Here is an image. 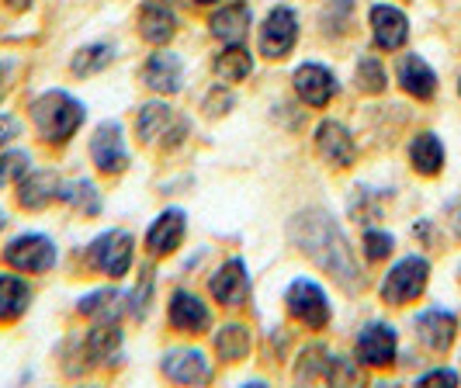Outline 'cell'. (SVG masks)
I'll return each mask as SVG.
<instances>
[{
	"mask_svg": "<svg viewBox=\"0 0 461 388\" xmlns=\"http://www.w3.org/2000/svg\"><path fill=\"white\" fill-rule=\"evenodd\" d=\"M292 239L299 243V250L316 260L326 275H333L344 288H357L361 284V271L350 257L344 232L326 212H302L299 219H292Z\"/></svg>",
	"mask_w": 461,
	"mask_h": 388,
	"instance_id": "obj_1",
	"label": "cell"
},
{
	"mask_svg": "<svg viewBox=\"0 0 461 388\" xmlns=\"http://www.w3.org/2000/svg\"><path fill=\"white\" fill-rule=\"evenodd\" d=\"M32 122L42 132V139L67 142L80 129V122H84V104L63 91H49L32 104Z\"/></svg>",
	"mask_w": 461,
	"mask_h": 388,
	"instance_id": "obj_2",
	"label": "cell"
},
{
	"mask_svg": "<svg viewBox=\"0 0 461 388\" xmlns=\"http://www.w3.org/2000/svg\"><path fill=\"white\" fill-rule=\"evenodd\" d=\"M427 275H430V264L423 260V257H406V260H399L389 277L382 281V298L389 302V305H406V302H413L423 288H427Z\"/></svg>",
	"mask_w": 461,
	"mask_h": 388,
	"instance_id": "obj_3",
	"label": "cell"
},
{
	"mask_svg": "<svg viewBox=\"0 0 461 388\" xmlns=\"http://www.w3.org/2000/svg\"><path fill=\"white\" fill-rule=\"evenodd\" d=\"M4 260H7L14 271H24V275H46L49 267L56 264V247H52L49 236L28 232V236L11 239V247L4 250Z\"/></svg>",
	"mask_w": 461,
	"mask_h": 388,
	"instance_id": "obj_4",
	"label": "cell"
},
{
	"mask_svg": "<svg viewBox=\"0 0 461 388\" xmlns=\"http://www.w3.org/2000/svg\"><path fill=\"white\" fill-rule=\"evenodd\" d=\"M285 302H288V312L299 322H305L309 329H323L330 322V302H326L323 288L316 281H302V277L292 281Z\"/></svg>",
	"mask_w": 461,
	"mask_h": 388,
	"instance_id": "obj_5",
	"label": "cell"
},
{
	"mask_svg": "<svg viewBox=\"0 0 461 388\" xmlns=\"http://www.w3.org/2000/svg\"><path fill=\"white\" fill-rule=\"evenodd\" d=\"M91 264L108 277L129 275L132 267V236L129 232H104L91 247Z\"/></svg>",
	"mask_w": 461,
	"mask_h": 388,
	"instance_id": "obj_6",
	"label": "cell"
},
{
	"mask_svg": "<svg viewBox=\"0 0 461 388\" xmlns=\"http://www.w3.org/2000/svg\"><path fill=\"white\" fill-rule=\"evenodd\" d=\"M295 39H299V18H295L292 7H275V11L264 18V24H260V49H264V56H271V59L288 56L292 46H295Z\"/></svg>",
	"mask_w": 461,
	"mask_h": 388,
	"instance_id": "obj_7",
	"label": "cell"
},
{
	"mask_svg": "<svg viewBox=\"0 0 461 388\" xmlns=\"http://www.w3.org/2000/svg\"><path fill=\"white\" fill-rule=\"evenodd\" d=\"M91 160L97 163V170L104 174H122L129 167V153H125V142H122V129L115 122H104L97 125V132L91 136Z\"/></svg>",
	"mask_w": 461,
	"mask_h": 388,
	"instance_id": "obj_8",
	"label": "cell"
},
{
	"mask_svg": "<svg viewBox=\"0 0 461 388\" xmlns=\"http://www.w3.org/2000/svg\"><path fill=\"white\" fill-rule=\"evenodd\" d=\"M371 32H375V46L393 52V49H402L406 39H410V22L399 7H389V4H375L371 7Z\"/></svg>",
	"mask_w": 461,
	"mask_h": 388,
	"instance_id": "obj_9",
	"label": "cell"
},
{
	"mask_svg": "<svg viewBox=\"0 0 461 388\" xmlns=\"http://www.w3.org/2000/svg\"><path fill=\"white\" fill-rule=\"evenodd\" d=\"M357 354L368 367H389L395 361V329L389 322H368L357 337Z\"/></svg>",
	"mask_w": 461,
	"mask_h": 388,
	"instance_id": "obj_10",
	"label": "cell"
},
{
	"mask_svg": "<svg viewBox=\"0 0 461 388\" xmlns=\"http://www.w3.org/2000/svg\"><path fill=\"white\" fill-rule=\"evenodd\" d=\"M163 374L170 382H181V385H202L208 382L212 367H208V357L202 350H191V347H177L163 357Z\"/></svg>",
	"mask_w": 461,
	"mask_h": 388,
	"instance_id": "obj_11",
	"label": "cell"
},
{
	"mask_svg": "<svg viewBox=\"0 0 461 388\" xmlns=\"http://www.w3.org/2000/svg\"><path fill=\"white\" fill-rule=\"evenodd\" d=\"M295 91L305 104H312V108H323L326 101L337 94V80H333V73L320 63H305V67L295 69Z\"/></svg>",
	"mask_w": 461,
	"mask_h": 388,
	"instance_id": "obj_12",
	"label": "cell"
},
{
	"mask_svg": "<svg viewBox=\"0 0 461 388\" xmlns=\"http://www.w3.org/2000/svg\"><path fill=\"white\" fill-rule=\"evenodd\" d=\"M181 239H185V212L181 208H167L160 219L149 226V232H146V247L157 257L174 253L181 247Z\"/></svg>",
	"mask_w": 461,
	"mask_h": 388,
	"instance_id": "obj_13",
	"label": "cell"
},
{
	"mask_svg": "<svg viewBox=\"0 0 461 388\" xmlns=\"http://www.w3.org/2000/svg\"><path fill=\"white\" fill-rule=\"evenodd\" d=\"M208 288H212V295L219 298L222 305H240L247 292H250V277H247V264L243 260H230V264H222L215 277L208 281Z\"/></svg>",
	"mask_w": 461,
	"mask_h": 388,
	"instance_id": "obj_14",
	"label": "cell"
},
{
	"mask_svg": "<svg viewBox=\"0 0 461 388\" xmlns=\"http://www.w3.org/2000/svg\"><path fill=\"white\" fill-rule=\"evenodd\" d=\"M142 80L157 94L181 91V56L177 52H153L149 63L142 67Z\"/></svg>",
	"mask_w": 461,
	"mask_h": 388,
	"instance_id": "obj_15",
	"label": "cell"
},
{
	"mask_svg": "<svg viewBox=\"0 0 461 388\" xmlns=\"http://www.w3.org/2000/svg\"><path fill=\"white\" fill-rule=\"evenodd\" d=\"M247 32H250V7L243 0L226 4V7H219L212 14V35L222 39V42H230V46H240L247 39Z\"/></svg>",
	"mask_w": 461,
	"mask_h": 388,
	"instance_id": "obj_16",
	"label": "cell"
},
{
	"mask_svg": "<svg viewBox=\"0 0 461 388\" xmlns=\"http://www.w3.org/2000/svg\"><path fill=\"white\" fill-rule=\"evenodd\" d=\"M316 146H320V157L333 167H350L354 163V139L337 122H323L316 129Z\"/></svg>",
	"mask_w": 461,
	"mask_h": 388,
	"instance_id": "obj_17",
	"label": "cell"
},
{
	"mask_svg": "<svg viewBox=\"0 0 461 388\" xmlns=\"http://www.w3.org/2000/svg\"><path fill=\"white\" fill-rule=\"evenodd\" d=\"M455 329H458V320L451 312H444V309H427L416 320V337L430 350H447L451 340H455Z\"/></svg>",
	"mask_w": 461,
	"mask_h": 388,
	"instance_id": "obj_18",
	"label": "cell"
},
{
	"mask_svg": "<svg viewBox=\"0 0 461 388\" xmlns=\"http://www.w3.org/2000/svg\"><path fill=\"white\" fill-rule=\"evenodd\" d=\"M170 326L181 333H202L208 326V309L205 302L191 292H174L170 298Z\"/></svg>",
	"mask_w": 461,
	"mask_h": 388,
	"instance_id": "obj_19",
	"label": "cell"
},
{
	"mask_svg": "<svg viewBox=\"0 0 461 388\" xmlns=\"http://www.w3.org/2000/svg\"><path fill=\"white\" fill-rule=\"evenodd\" d=\"M59 177L52 170H39V174H24V181L18 184V202L24 208H42L52 198H59Z\"/></svg>",
	"mask_w": 461,
	"mask_h": 388,
	"instance_id": "obj_20",
	"label": "cell"
},
{
	"mask_svg": "<svg viewBox=\"0 0 461 388\" xmlns=\"http://www.w3.org/2000/svg\"><path fill=\"white\" fill-rule=\"evenodd\" d=\"M399 80H402L406 94H413V97H420V101L434 97V91H438V77H434V69L427 67L420 56H406V59L399 63Z\"/></svg>",
	"mask_w": 461,
	"mask_h": 388,
	"instance_id": "obj_21",
	"label": "cell"
},
{
	"mask_svg": "<svg viewBox=\"0 0 461 388\" xmlns=\"http://www.w3.org/2000/svg\"><path fill=\"white\" fill-rule=\"evenodd\" d=\"M139 32H142V39H146V42L163 46V42L177 32V22H174L170 7H163V4H146V7H142V14H139Z\"/></svg>",
	"mask_w": 461,
	"mask_h": 388,
	"instance_id": "obj_22",
	"label": "cell"
},
{
	"mask_svg": "<svg viewBox=\"0 0 461 388\" xmlns=\"http://www.w3.org/2000/svg\"><path fill=\"white\" fill-rule=\"evenodd\" d=\"M410 163H413L423 177L440 174V167H444V146H440V139L434 132L416 136L413 146H410Z\"/></svg>",
	"mask_w": 461,
	"mask_h": 388,
	"instance_id": "obj_23",
	"label": "cell"
},
{
	"mask_svg": "<svg viewBox=\"0 0 461 388\" xmlns=\"http://www.w3.org/2000/svg\"><path fill=\"white\" fill-rule=\"evenodd\" d=\"M28 284L14 275H0V320H18L28 309Z\"/></svg>",
	"mask_w": 461,
	"mask_h": 388,
	"instance_id": "obj_24",
	"label": "cell"
},
{
	"mask_svg": "<svg viewBox=\"0 0 461 388\" xmlns=\"http://www.w3.org/2000/svg\"><path fill=\"white\" fill-rule=\"evenodd\" d=\"M215 350H219L222 361H240V357H247V350H250V333H247V326H240V322L222 326V329L215 333Z\"/></svg>",
	"mask_w": 461,
	"mask_h": 388,
	"instance_id": "obj_25",
	"label": "cell"
},
{
	"mask_svg": "<svg viewBox=\"0 0 461 388\" xmlns=\"http://www.w3.org/2000/svg\"><path fill=\"white\" fill-rule=\"evenodd\" d=\"M250 69H254V59H250V52H247L243 46H230L219 59H215V73H219L222 80H230V84L247 80Z\"/></svg>",
	"mask_w": 461,
	"mask_h": 388,
	"instance_id": "obj_26",
	"label": "cell"
},
{
	"mask_svg": "<svg viewBox=\"0 0 461 388\" xmlns=\"http://www.w3.org/2000/svg\"><path fill=\"white\" fill-rule=\"evenodd\" d=\"M167 122H170V108H167L163 101L142 104V108H139V118H136V129H139V136H142V142H153L157 136H163Z\"/></svg>",
	"mask_w": 461,
	"mask_h": 388,
	"instance_id": "obj_27",
	"label": "cell"
},
{
	"mask_svg": "<svg viewBox=\"0 0 461 388\" xmlns=\"http://www.w3.org/2000/svg\"><path fill=\"white\" fill-rule=\"evenodd\" d=\"M87 350H91V357L97 361V365L112 361L118 350H122V329H118V326H97V329L91 333Z\"/></svg>",
	"mask_w": 461,
	"mask_h": 388,
	"instance_id": "obj_28",
	"label": "cell"
},
{
	"mask_svg": "<svg viewBox=\"0 0 461 388\" xmlns=\"http://www.w3.org/2000/svg\"><path fill=\"white\" fill-rule=\"evenodd\" d=\"M112 59H115L112 46H87L73 56V73H80V77H94V73H101V69L108 67Z\"/></svg>",
	"mask_w": 461,
	"mask_h": 388,
	"instance_id": "obj_29",
	"label": "cell"
},
{
	"mask_svg": "<svg viewBox=\"0 0 461 388\" xmlns=\"http://www.w3.org/2000/svg\"><path fill=\"white\" fill-rule=\"evenodd\" d=\"M357 84H361V91H368V94L385 91V67H382L375 56H365V59L357 63Z\"/></svg>",
	"mask_w": 461,
	"mask_h": 388,
	"instance_id": "obj_30",
	"label": "cell"
},
{
	"mask_svg": "<svg viewBox=\"0 0 461 388\" xmlns=\"http://www.w3.org/2000/svg\"><path fill=\"white\" fill-rule=\"evenodd\" d=\"M63 198H67L73 208H80L84 215H94L97 208H101V202H97V191H94V184L91 181H80V184H73L69 191H63Z\"/></svg>",
	"mask_w": 461,
	"mask_h": 388,
	"instance_id": "obj_31",
	"label": "cell"
},
{
	"mask_svg": "<svg viewBox=\"0 0 461 388\" xmlns=\"http://www.w3.org/2000/svg\"><path fill=\"white\" fill-rule=\"evenodd\" d=\"M28 174V153H7L0 157V184L22 181Z\"/></svg>",
	"mask_w": 461,
	"mask_h": 388,
	"instance_id": "obj_32",
	"label": "cell"
},
{
	"mask_svg": "<svg viewBox=\"0 0 461 388\" xmlns=\"http://www.w3.org/2000/svg\"><path fill=\"white\" fill-rule=\"evenodd\" d=\"M112 302H118L115 292H94V295L80 298V312H84V316H97V312H112V309H115Z\"/></svg>",
	"mask_w": 461,
	"mask_h": 388,
	"instance_id": "obj_33",
	"label": "cell"
},
{
	"mask_svg": "<svg viewBox=\"0 0 461 388\" xmlns=\"http://www.w3.org/2000/svg\"><path fill=\"white\" fill-rule=\"evenodd\" d=\"M365 253H368L371 260H382V257H389L393 253V236L389 232H365Z\"/></svg>",
	"mask_w": 461,
	"mask_h": 388,
	"instance_id": "obj_34",
	"label": "cell"
},
{
	"mask_svg": "<svg viewBox=\"0 0 461 388\" xmlns=\"http://www.w3.org/2000/svg\"><path fill=\"white\" fill-rule=\"evenodd\" d=\"M149 288H153V271L146 267L142 277H139V292H132V312L136 316H146V305H149Z\"/></svg>",
	"mask_w": 461,
	"mask_h": 388,
	"instance_id": "obj_35",
	"label": "cell"
},
{
	"mask_svg": "<svg viewBox=\"0 0 461 388\" xmlns=\"http://www.w3.org/2000/svg\"><path fill=\"white\" fill-rule=\"evenodd\" d=\"M420 385H458V371L444 367V371H430L420 378Z\"/></svg>",
	"mask_w": 461,
	"mask_h": 388,
	"instance_id": "obj_36",
	"label": "cell"
},
{
	"mask_svg": "<svg viewBox=\"0 0 461 388\" xmlns=\"http://www.w3.org/2000/svg\"><path fill=\"white\" fill-rule=\"evenodd\" d=\"M18 129H22V125H18V118H11V114H0V146H4V142H11V139L18 136Z\"/></svg>",
	"mask_w": 461,
	"mask_h": 388,
	"instance_id": "obj_37",
	"label": "cell"
},
{
	"mask_svg": "<svg viewBox=\"0 0 461 388\" xmlns=\"http://www.w3.org/2000/svg\"><path fill=\"white\" fill-rule=\"evenodd\" d=\"M451 226H455V232L461 236V202H455V205H451Z\"/></svg>",
	"mask_w": 461,
	"mask_h": 388,
	"instance_id": "obj_38",
	"label": "cell"
},
{
	"mask_svg": "<svg viewBox=\"0 0 461 388\" xmlns=\"http://www.w3.org/2000/svg\"><path fill=\"white\" fill-rule=\"evenodd\" d=\"M7 4H11V7H14V11H24V7H28V4H32V0H7Z\"/></svg>",
	"mask_w": 461,
	"mask_h": 388,
	"instance_id": "obj_39",
	"label": "cell"
},
{
	"mask_svg": "<svg viewBox=\"0 0 461 388\" xmlns=\"http://www.w3.org/2000/svg\"><path fill=\"white\" fill-rule=\"evenodd\" d=\"M198 4H215V0H198Z\"/></svg>",
	"mask_w": 461,
	"mask_h": 388,
	"instance_id": "obj_40",
	"label": "cell"
},
{
	"mask_svg": "<svg viewBox=\"0 0 461 388\" xmlns=\"http://www.w3.org/2000/svg\"><path fill=\"white\" fill-rule=\"evenodd\" d=\"M0 229H4V212H0Z\"/></svg>",
	"mask_w": 461,
	"mask_h": 388,
	"instance_id": "obj_41",
	"label": "cell"
},
{
	"mask_svg": "<svg viewBox=\"0 0 461 388\" xmlns=\"http://www.w3.org/2000/svg\"><path fill=\"white\" fill-rule=\"evenodd\" d=\"M458 91H461V87H458Z\"/></svg>",
	"mask_w": 461,
	"mask_h": 388,
	"instance_id": "obj_42",
	"label": "cell"
}]
</instances>
